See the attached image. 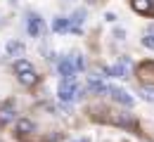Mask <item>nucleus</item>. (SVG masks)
<instances>
[{"label": "nucleus", "instance_id": "12", "mask_svg": "<svg viewBox=\"0 0 154 142\" xmlns=\"http://www.w3.org/2000/svg\"><path fill=\"white\" fill-rule=\"evenodd\" d=\"M14 71L17 74H26V71H33V64L29 59H17L14 62Z\"/></svg>", "mask_w": 154, "mask_h": 142}, {"label": "nucleus", "instance_id": "6", "mask_svg": "<svg viewBox=\"0 0 154 142\" xmlns=\"http://www.w3.org/2000/svg\"><path fill=\"white\" fill-rule=\"evenodd\" d=\"M40 24H43L40 17H36V14L29 17V36H33V38L38 36V33H40Z\"/></svg>", "mask_w": 154, "mask_h": 142}, {"label": "nucleus", "instance_id": "19", "mask_svg": "<svg viewBox=\"0 0 154 142\" xmlns=\"http://www.w3.org/2000/svg\"><path fill=\"white\" fill-rule=\"evenodd\" d=\"M147 36H154V24H149V29H147Z\"/></svg>", "mask_w": 154, "mask_h": 142}, {"label": "nucleus", "instance_id": "11", "mask_svg": "<svg viewBox=\"0 0 154 142\" xmlns=\"http://www.w3.org/2000/svg\"><path fill=\"white\" fill-rule=\"evenodd\" d=\"M19 81L24 85H36L38 83V74L36 71H26V74H19Z\"/></svg>", "mask_w": 154, "mask_h": 142}, {"label": "nucleus", "instance_id": "9", "mask_svg": "<svg viewBox=\"0 0 154 142\" xmlns=\"http://www.w3.org/2000/svg\"><path fill=\"white\" fill-rule=\"evenodd\" d=\"M10 121H14V109L7 104V107H0V125L2 123H10Z\"/></svg>", "mask_w": 154, "mask_h": 142}, {"label": "nucleus", "instance_id": "5", "mask_svg": "<svg viewBox=\"0 0 154 142\" xmlns=\"http://www.w3.org/2000/svg\"><path fill=\"white\" fill-rule=\"evenodd\" d=\"M5 50H7V55H10V57H19V55H24V43H19V41H10Z\"/></svg>", "mask_w": 154, "mask_h": 142}, {"label": "nucleus", "instance_id": "14", "mask_svg": "<svg viewBox=\"0 0 154 142\" xmlns=\"http://www.w3.org/2000/svg\"><path fill=\"white\" fill-rule=\"evenodd\" d=\"M140 97L145 102H154V88H142L140 90Z\"/></svg>", "mask_w": 154, "mask_h": 142}, {"label": "nucleus", "instance_id": "21", "mask_svg": "<svg viewBox=\"0 0 154 142\" xmlns=\"http://www.w3.org/2000/svg\"><path fill=\"white\" fill-rule=\"evenodd\" d=\"M149 2H152V0H149Z\"/></svg>", "mask_w": 154, "mask_h": 142}, {"label": "nucleus", "instance_id": "16", "mask_svg": "<svg viewBox=\"0 0 154 142\" xmlns=\"http://www.w3.org/2000/svg\"><path fill=\"white\" fill-rule=\"evenodd\" d=\"M142 45L149 47V50H154V36H145V38H142Z\"/></svg>", "mask_w": 154, "mask_h": 142}, {"label": "nucleus", "instance_id": "15", "mask_svg": "<svg viewBox=\"0 0 154 142\" xmlns=\"http://www.w3.org/2000/svg\"><path fill=\"white\" fill-rule=\"evenodd\" d=\"M74 69H85V59L81 55H76V59H74Z\"/></svg>", "mask_w": 154, "mask_h": 142}, {"label": "nucleus", "instance_id": "8", "mask_svg": "<svg viewBox=\"0 0 154 142\" xmlns=\"http://www.w3.org/2000/svg\"><path fill=\"white\" fill-rule=\"evenodd\" d=\"M69 26H71V21L64 19V17H57V19L52 21V31H55V33H64V31H69Z\"/></svg>", "mask_w": 154, "mask_h": 142}, {"label": "nucleus", "instance_id": "4", "mask_svg": "<svg viewBox=\"0 0 154 142\" xmlns=\"http://www.w3.org/2000/svg\"><path fill=\"white\" fill-rule=\"evenodd\" d=\"M88 90L95 92V95H104V92H109V88H107L102 81H97V78H90V81H88Z\"/></svg>", "mask_w": 154, "mask_h": 142}, {"label": "nucleus", "instance_id": "20", "mask_svg": "<svg viewBox=\"0 0 154 142\" xmlns=\"http://www.w3.org/2000/svg\"><path fill=\"white\" fill-rule=\"evenodd\" d=\"M81 142H88V140H81Z\"/></svg>", "mask_w": 154, "mask_h": 142}, {"label": "nucleus", "instance_id": "2", "mask_svg": "<svg viewBox=\"0 0 154 142\" xmlns=\"http://www.w3.org/2000/svg\"><path fill=\"white\" fill-rule=\"evenodd\" d=\"M59 76H62V81H76V69H74L71 59L59 62Z\"/></svg>", "mask_w": 154, "mask_h": 142}, {"label": "nucleus", "instance_id": "7", "mask_svg": "<svg viewBox=\"0 0 154 142\" xmlns=\"http://www.w3.org/2000/svg\"><path fill=\"white\" fill-rule=\"evenodd\" d=\"M133 10L140 14H149L152 12V2L149 0H133Z\"/></svg>", "mask_w": 154, "mask_h": 142}, {"label": "nucleus", "instance_id": "10", "mask_svg": "<svg viewBox=\"0 0 154 142\" xmlns=\"http://www.w3.org/2000/svg\"><path fill=\"white\" fill-rule=\"evenodd\" d=\"M17 130L19 133H33L36 130V123L31 121V119H19L17 121Z\"/></svg>", "mask_w": 154, "mask_h": 142}, {"label": "nucleus", "instance_id": "18", "mask_svg": "<svg viewBox=\"0 0 154 142\" xmlns=\"http://www.w3.org/2000/svg\"><path fill=\"white\" fill-rule=\"evenodd\" d=\"M104 19H107V21H116V14H112V12H107V14H104Z\"/></svg>", "mask_w": 154, "mask_h": 142}, {"label": "nucleus", "instance_id": "1", "mask_svg": "<svg viewBox=\"0 0 154 142\" xmlns=\"http://www.w3.org/2000/svg\"><path fill=\"white\" fill-rule=\"evenodd\" d=\"M74 97H78L76 81H62L59 83V100L62 102H71Z\"/></svg>", "mask_w": 154, "mask_h": 142}, {"label": "nucleus", "instance_id": "3", "mask_svg": "<svg viewBox=\"0 0 154 142\" xmlns=\"http://www.w3.org/2000/svg\"><path fill=\"white\" fill-rule=\"evenodd\" d=\"M109 92H112V97H114L119 104H123V107H133V97L126 92V90H119V88H109Z\"/></svg>", "mask_w": 154, "mask_h": 142}, {"label": "nucleus", "instance_id": "17", "mask_svg": "<svg viewBox=\"0 0 154 142\" xmlns=\"http://www.w3.org/2000/svg\"><path fill=\"white\" fill-rule=\"evenodd\" d=\"M114 36L119 38V41H123V38H126V31H123V29H116V31H114Z\"/></svg>", "mask_w": 154, "mask_h": 142}, {"label": "nucleus", "instance_id": "13", "mask_svg": "<svg viewBox=\"0 0 154 142\" xmlns=\"http://www.w3.org/2000/svg\"><path fill=\"white\" fill-rule=\"evenodd\" d=\"M83 19H85V10H76V12H74V17H71V24H76V26H74V31H78V24H83Z\"/></svg>", "mask_w": 154, "mask_h": 142}]
</instances>
